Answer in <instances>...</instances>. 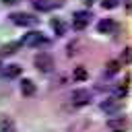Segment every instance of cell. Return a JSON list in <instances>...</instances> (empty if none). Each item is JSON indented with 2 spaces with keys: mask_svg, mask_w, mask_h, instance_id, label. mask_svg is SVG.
I'll return each mask as SVG.
<instances>
[{
  "mask_svg": "<svg viewBox=\"0 0 132 132\" xmlns=\"http://www.w3.org/2000/svg\"><path fill=\"white\" fill-rule=\"evenodd\" d=\"M60 2H56V0H31V6L35 8V10H39V12H47V10H52L54 6H58Z\"/></svg>",
  "mask_w": 132,
  "mask_h": 132,
  "instance_id": "ba28073f",
  "label": "cell"
},
{
  "mask_svg": "<svg viewBox=\"0 0 132 132\" xmlns=\"http://www.w3.org/2000/svg\"><path fill=\"white\" fill-rule=\"evenodd\" d=\"M19 0H4V4H16Z\"/></svg>",
  "mask_w": 132,
  "mask_h": 132,
  "instance_id": "d6986e66",
  "label": "cell"
},
{
  "mask_svg": "<svg viewBox=\"0 0 132 132\" xmlns=\"http://www.w3.org/2000/svg\"><path fill=\"white\" fill-rule=\"evenodd\" d=\"M74 78H76V80H85V78H87V70H85L82 66H78V68L74 70Z\"/></svg>",
  "mask_w": 132,
  "mask_h": 132,
  "instance_id": "2e32d148",
  "label": "cell"
},
{
  "mask_svg": "<svg viewBox=\"0 0 132 132\" xmlns=\"http://www.w3.org/2000/svg\"><path fill=\"white\" fill-rule=\"evenodd\" d=\"M101 4H103V8H107V10H109V8H116V6L120 4V0H103Z\"/></svg>",
  "mask_w": 132,
  "mask_h": 132,
  "instance_id": "ac0fdd59",
  "label": "cell"
},
{
  "mask_svg": "<svg viewBox=\"0 0 132 132\" xmlns=\"http://www.w3.org/2000/svg\"><path fill=\"white\" fill-rule=\"evenodd\" d=\"M52 27L56 29V33H58V35H64V31H66V29H64V23H62V21H58V19H54V21H52Z\"/></svg>",
  "mask_w": 132,
  "mask_h": 132,
  "instance_id": "9a60e30c",
  "label": "cell"
},
{
  "mask_svg": "<svg viewBox=\"0 0 132 132\" xmlns=\"http://www.w3.org/2000/svg\"><path fill=\"white\" fill-rule=\"evenodd\" d=\"M120 66H122V64H120L118 60H111V62H107V66H105V74H107V76H113V74L120 70Z\"/></svg>",
  "mask_w": 132,
  "mask_h": 132,
  "instance_id": "5bb4252c",
  "label": "cell"
},
{
  "mask_svg": "<svg viewBox=\"0 0 132 132\" xmlns=\"http://www.w3.org/2000/svg\"><path fill=\"white\" fill-rule=\"evenodd\" d=\"M101 109H103L105 113H109V116H118L120 109H122V101L116 99V97H109V99H105V101L101 103Z\"/></svg>",
  "mask_w": 132,
  "mask_h": 132,
  "instance_id": "5b68a950",
  "label": "cell"
},
{
  "mask_svg": "<svg viewBox=\"0 0 132 132\" xmlns=\"http://www.w3.org/2000/svg\"><path fill=\"white\" fill-rule=\"evenodd\" d=\"M10 21L14 25H19V27H33V25H37V16H31L27 12H12Z\"/></svg>",
  "mask_w": 132,
  "mask_h": 132,
  "instance_id": "3957f363",
  "label": "cell"
},
{
  "mask_svg": "<svg viewBox=\"0 0 132 132\" xmlns=\"http://www.w3.org/2000/svg\"><path fill=\"white\" fill-rule=\"evenodd\" d=\"M19 74H21V66H16V64H10V66H4V68H2V76L16 78Z\"/></svg>",
  "mask_w": 132,
  "mask_h": 132,
  "instance_id": "7c38bea8",
  "label": "cell"
},
{
  "mask_svg": "<svg viewBox=\"0 0 132 132\" xmlns=\"http://www.w3.org/2000/svg\"><path fill=\"white\" fill-rule=\"evenodd\" d=\"M116 29H118V23L111 21V19H103V21L97 23V31L99 33H113Z\"/></svg>",
  "mask_w": 132,
  "mask_h": 132,
  "instance_id": "9c48e42d",
  "label": "cell"
},
{
  "mask_svg": "<svg viewBox=\"0 0 132 132\" xmlns=\"http://www.w3.org/2000/svg\"><path fill=\"white\" fill-rule=\"evenodd\" d=\"M126 93H128V85H122V87H118L116 89V99H122V97H126Z\"/></svg>",
  "mask_w": 132,
  "mask_h": 132,
  "instance_id": "e0dca14e",
  "label": "cell"
},
{
  "mask_svg": "<svg viewBox=\"0 0 132 132\" xmlns=\"http://www.w3.org/2000/svg\"><path fill=\"white\" fill-rule=\"evenodd\" d=\"M89 21H91V14L85 12V10H78V12H74V16H72V27H74L76 31H82V29L89 25Z\"/></svg>",
  "mask_w": 132,
  "mask_h": 132,
  "instance_id": "8992f818",
  "label": "cell"
},
{
  "mask_svg": "<svg viewBox=\"0 0 132 132\" xmlns=\"http://www.w3.org/2000/svg\"><path fill=\"white\" fill-rule=\"evenodd\" d=\"M107 128H109L111 132H122V130L126 128V118H124V116H113V118H109V120H107Z\"/></svg>",
  "mask_w": 132,
  "mask_h": 132,
  "instance_id": "52a82bcc",
  "label": "cell"
},
{
  "mask_svg": "<svg viewBox=\"0 0 132 132\" xmlns=\"http://www.w3.org/2000/svg\"><path fill=\"white\" fill-rule=\"evenodd\" d=\"M70 103L74 107H82V105L91 103V93L87 89H76V91L70 93Z\"/></svg>",
  "mask_w": 132,
  "mask_h": 132,
  "instance_id": "7a4b0ae2",
  "label": "cell"
},
{
  "mask_svg": "<svg viewBox=\"0 0 132 132\" xmlns=\"http://www.w3.org/2000/svg\"><path fill=\"white\" fill-rule=\"evenodd\" d=\"M21 47V41H12V43H6L0 47V56H12L16 54V50Z\"/></svg>",
  "mask_w": 132,
  "mask_h": 132,
  "instance_id": "8fae6325",
  "label": "cell"
},
{
  "mask_svg": "<svg viewBox=\"0 0 132 132\" xmlns=\"http://www.w3.org/2000/svg\"><path fill=\"white\" fill-rule=\"evenodd\" d=\"M2 68H4V66H2V64H0V76H2Z\"/></svg>",
  "mask_w": 132,
  "mask_h": 132,
  "instance_id": "ffe728a7",
  "label": "cell"
},
{
  "mask_svg": "<svg viewBox=\"0 0 132 132\" xmlns=\"http://www.w3.org/2000/svg\"><path fill=\"white\" fill-rule=\"evenodd\" d=\"M33 62H35L37 70H41V72H52V70H54V58H52L47 52H39Z\"/></svg>",
  "mask_w": 132,
  "mask_h": 132,
  "instance_id": "6da1fadb",
  "label": "cell"
},
{
  "mask_svg": "<svg viewBox=\"0 0 132 132\" xmlns=\"http://www.w3.org/2000/svg\"><path fill=\"white\" fill-rule=\"evenodd\" d=\"M45 43V37L39 33V31H31V33H25L21 45H27V47H39Z\"/></svg>",
  "mask_w": 132,
  "mask_h": 132,
  "instance_id": "277c9868",
  "label": "cell"
},
{
  "mask_svg": "<svg viewBox=\"0 0 132 132\" xmlns=\"http://www.w3.org/2000/svg\"><path fill=\"white\" fill-rule=\"evenodd\" d=\"M0 132H16L14 122L8 116H0Z\"/></svg>",
  "mask_w": 132,
  "mask_h": 132,
  "instance_id": "30bf717a",
  "label": "cell"
},
{
  "mask_svg": "<svg viewBox=\"0 0 132 132\" xmlns=\"http://www.w3.org/2000/svg\"><path fill=\"white\" fill-rule=\"evenodd\" d=\"M21 93H23V95H27V97H29V95H33V93H35V82H33V80H29V78H25V80L21 82Z\"/></svg>",
  "mask_w": 132,
  "mask_h": 132,
  "instance_id": "4fadbf2b",
  "label": "cell"
}]
</instances>
